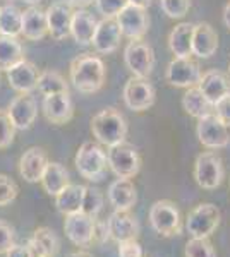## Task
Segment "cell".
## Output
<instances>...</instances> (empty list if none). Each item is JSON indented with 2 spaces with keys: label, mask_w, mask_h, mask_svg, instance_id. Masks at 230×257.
I'll use <instances>...</instances> for the list:
<instances>
[{
  "label": "cell",
  "mask_w": 230,
  "mask_h": 257,
  "mask_svg": "<svg viewBox=\"0 0 230 257\" xmlns=\"http://www.w3.org/2000/svg\"><path fill=\"white\" fill-rule=\"evenodd\" d=\"M79 175L90 182L102 180L108 167V156L103 148L96 143H85L78 149L74 158Z\"/></svg>",
  "instance_id": "obj_3"
},
{
  "label": "cell",
  "mask_w": 230,
  "mask_h": 257,
  "mask_svg": "<svg viewBox=\"0 0 230 257\" xmlns=\"http://www.w3.org/2000/svg\"><path fill=\"white\" fill-rule=\"evenodd\" d=\"M124 62L136 77H148L155 65V52L146 41L131 40L124 50Z\"/></svg>",
  "instance_id": "obj_8"
},
{
  "label": "cell",
  "mask_w": 230,
  "mask_h": 257,
  "mask_svg": "<svg viewBox=\"0 0 230 257\" xmlns=\"http://www.w3.org/2000/svg\"><path fill=\"white\" fill-rule=\"evenodd\" d=\"M26 4H29V6H38V4L41 2V0H24Z\"/></svg>",
  "instance_id": "obj_49"
},
{
  "label": "cell",
  "mask_w": 230,
  "mask_h": 257,
  "mask_svg": "<svg viewBox=\"0 0 230 257\" xmlns=\"http://www.w3.org/2000/svg\"><path fill=\"white\" fill-rule=\"evenodd\" d=\"M129 4H134V6H139V7H149V4H151V0H129Z\"/></svg>",
  "instance_id": "obj_47"
},
{
  "label": "cell",
  "mask_w": 230,
  "mask_h": 257,
  "mask_svg": "<svg viewBox=\"0 0 230 257\" xmlns=\"http://www.w3.org/2000/svg\"><path fill=\"white\" fill-rule=\"evenodd\" d=\"M122 31L117 23V18H103L96 26L95 36H93V48L98 53H114L120 45V38H122Z\"/></svg>",
  "instance_id": "obj_16"
},
{
  "label": "cell",
  "mask_w": 230,
  "mask_h": 257,
  "mask_svg": "<svg viewBox=\"0 0 230 257\" xmlns=\"http://www.w3.org/2000/svg\"><path fill=\"white\" fill-rule=\"evenodd\" d=\"M108 202L117 211H129L137 201L136 187L131 178H117L110 184L107 192Z\"/></svg>",
  "instance_id": "obj_23"
},
{
  "label": "cell",
  "mask_w": 230,
  "mask_h": 257,
  "mask_svg": "<svg viewBox=\"0 0 230 257\" xmlns=\"http://www.w3.org/2000/svg\"><path fill=\"white\" fill-rule=\"evenodd\" d=\"M122 96H124V103L129 110L132 111H146L148 108H151L153 103H155V88L151 86L146 77H136L132 76L131 79L125 82L124 91H122Z\"/></svg>",
  "instance_id": "obj_7"
},
{
  "label": "cell",
  "mask_w": 230,
  "mask_h": 257,
  "mask_svg": "<svg viewBox=\"0 0 230 257\" xmlns=\"http://www.w3.org/2000/svg\"><path fill=\"white\" fill-rule=\"evenodd\" d=\"M108 235L110 240L117 243L127 242V240H137L139 235V223L136 216H132L129 211H114L107 219Z\"/></svg>",
  "instance_id": "obj_15"
},
{
  "label": "cell",
  "mask_w": 230,
  "mask_h": 257,
  "mask_svg": "<svg viewBox=\"0 0 230 257\" xmlns=\"http://www.w3.org/2000/svg\"><path fill=\"white\" fill-rule=\"evenodd\" d=\"M98 26V21L95 16L86 9H78L72 14V24H70V35L76 40L78 45H91Z\"/></svg>",
  "instance_id": "obj_26"
},
{
  "label": "cell",
  "mask_w": 230,
  "mask_h": 257,
  "mask_svg": "<svg viewBox=\"0 0 230 257\" xmlns=\"http://www.w3.org/2000/svg\"><path fill=\"white\" fill-rule=\"evenodd\" d=\"M23 31V12L12 4L0 7V35L18 38Z\"/></svg>",
  "instance_id": "obj_32"
},
{
  "label": "cell",
  "mask_w": 230,
  "mask_h": 257,
  "mask_svg": "<svg viewBox=\"0 0 230 257\" xmlns=\"http://www.w3.org/2000/svg\"><path fill=\"white\" fill-rule=\"evenodd\" d=\"M127 122L124 115L115 108H105L91 118V132L100 144L115 148L124 144L127 138Z\"/></svg>",
  "instance_id": "obj_2"
},
{
  "label": "cell",
  "mask_w": 230,
  "mask_h": 257,
  "mask_svg": "<svg viewBox=\"0 0 230 257\" xmlns=\"http://www.w3.org/2000/svg\"><path fill=\"white\" fill-rule=\"evenodd\" d=\"M182 108L186 110V113H189L194 118H203L206 115L213 113L215 106L208 101V98L201 93V89L198 86L194 88H187V91L182 96Z\"/></svg>",
  "instance_id": "obj_30"
},
{
  "label": "cell",
  "mask_w": 230,
  "mask_h": 257,
  "mask_svg": "<svg viewBox=\"0 0 230 257\" xmlns=\"http://www.w3.org/2000/svg\"><path fill=\"white\" fill-rule=\"evenodd\" d=\"M26 245L29 247L33 255L53 257V255H57L58 248H60V240H58V237L52 228L40 226L33 231V237L28 240Z\"/></svg>",
  "instance_id": "obj_25"
},
{
  "label": "cell",
  "mask_w": 230,
  "mask_h": 257,
  "mask_svg": "<svg viewBox=\"0 0 230 257\" xmlns=\"http://www.w3.org/2000/svg\"><path fill=\"white\" fill-rule=\"evenodd\" d=\"M70 82L79 93L93 94L103 88L105 82V64L96 55H78L70 62Z\"/></svg>",
  "instance_id": "obj_1"
},
{
  "label": "cell",
  "mask_w": 230,
  "mask_h": 257,
  "mask_svg": "<svg viewBox=\"0 0 230 257\" xmlns=\"http://www.w3.org/2000/svg\"><path fill=\"white\" fill-rule=\"evenodd\" d=\"M7 113L14 123L18 131H28L29 127L35 123L36 117H38V105L36 99L29 93H21L11 101Z\"/></svg>",
  "instance_id": "obj_14"
},
{
  "label": "cell",
  "mask_w": 230,
  "mask_h": 257,
  "mask_svg": "<svg viewBox=\"0 0 230 257\" xmlns=\"http://www.w3.org/2000/svg\"><path fill=\"white\" fill-rule=\"evenodd\" d=\"M72 14L70 6L65 2H55L47 9L48 33L53 40L60 41L70 35V24H72Z\"/></svg>",
  "instance_id": "obj_19"
},
{
  "label": "cell",
  "mask_w": 230,
  "mask_h": 257,
  "mask_svg": "<svg viewBox=\"0 0 230 257\" xmlns=\"http://www.w3.org/2000/svg\"><path fill=\"white\" fill-rule=\"evenodd\" d=\"M149 225L162 237H174L181 233V211L175 202L162 199L149 208Z\"/></svg>",
  "instance_id": "obj_5"
},
{
  "label": "cell",
  "mask_w": 230,
  "mask_h": 257,
  "mask_svg": "<svg viewBox=\"0 0 230 257\" xmlns=\"http://www.w3.org/2000/svg\"><path fill=\"white\" fill-rule=\"evenodd\" d=\"M19 194V187L9 175L0 173V206H7L16 201Z\"/></svg>",
  "instance_id": "obj_37"
},
{
  "label": "cell",
  "mask_w": 230,
  "mask_h": 257,
  "mask_svg": "<svg viewBox=\"0 0 230 257\" xmlns=\"http://www.w3.org/2000/svg\"><path fill=\"white\" fill-rule=\"evenodd\" d=\"M108 167L119 178H132L141 170V156L136 149L129 146L108 148Z\"/></svg>",
  "instance_id": "obj_11"
},
{
  "label": "cell",
  "mask_w": 230,
  "mask_h": 257,
  "mask_svg": "<svg viewBox=\"0 0 230 257\" xmlns=\"http://www.w3.org/2000/svg\"><path fill=\"white\" fill-rule=\"evenodd\" d=\"M14 245V228L0 219V254H7Z\"/></svg>",
  "instance_id": "obj_40"
},
{
  "label": "cell",
  "mask_w": 230,
  "mask_h": 257,
  "mask_svg": "<svg viewBox=\"0 0 230 257\" xmlns=\"http://www.w3.org/2000/svg\"><path fill=\"white\" fill-rule=\"evenodd\" d=\"M194 178L201 189L213 190L220 187L225 178L223 161L220 156L213 151L201 153L194 163Z\"/></svg>",
  "instance_id": "obj_6"
},
{
  "label": "cell",
  "mask_w": 230,
  "mask_h": 257,
  "mask_svg": "<svg viewBox=\"0 0 230 257\" xmlns=\"http://www.w3.org/2000/svg\"><path fill=\"white\" fill-rule=\"evenodd\" d=\"M162 9L169 18L181 19L189 12L191 0H162Z\"/></svg>",
  "instance_id": "obj_38"
},
{
  "label": "cell",
  "mask_w": 230,
  "mask_h": 257,
  "mask_svg": "<svg viewBox=\"0 0 230 257\" xmlns=\"http://www.w3.org/2000/svg\"><path fill=\"white\" fill-rule=\"evenodd\" d=\"M95 225H96V218L83 213V211L69 214V216H65V221H64L65 237H67L74 245L88 247L95 242Z\"/></svg>",
  "instance_id": "obj_12"
},
{
  "label": "cell",
  "mask_w": 230,
  "mask_h": 257,
  "mask_svg": "<svg viewBox=\"0 0 230 257\" xmlns=\"http://www.w3.org/2000/svg\"><path fill=\"white\" fill-rule=\"evenodd\" d=\"M67 6L70 7H78V9H83L85 6H88V4H91L93 0H64Z\"/></svg>",
  "instance_id": "obj_45"
},
{
  "label": "cell",
  "mask_w": 230,
  "mask_h": 257,
  "mask_svg": "<svg viewBox=\"0 0 230 257\" xmlns=\"http://www.w3.org/2000/svg\"><path fill=\"white\" fill-rule=\"evenodd\" d=\"M26 40L38 41L43 40L48 35V21L47 12H43L38 6H29L26 11L23 12V31Z\"/></svg>",
  "instance_id": "obj_24"
},
{
  "label": "cell",
  "mask_w": 230,
  "mask_h": 257,
  "mask_svg": "<svg viewBox=\"0 0 230 257\" xmlns=\"http://www.w3.org/2000/svg\"><path fill=\"white\" fill-rule=\"evenodd\" d=\"M192 35H194V24L181 23L170 31L169 35V48L175 57H186L192 55Z\"/></svg>",
  "instance_id": "obj_28"
},
{
  "label": "cell",
  "mask_w": 230,
  "mask_h": 257,
  "mask_svg": "<svg viewBox=\"0 0 230 257\" xmlns=\"http://www.w3.org/2000/svg\"><path fill=\"white\" fill-rule=\"evenodd\" d=\"M110 238V235H108V225L107 221H98V218H96V225H95V240L96 242H105V240Z\"/></svg>",
  "instance_id": "obj_43"
},
{
  "label": "cell",
  "mask_w": 230,
  "mask_h": 257,
  "mask_svg": "<svg viewBox=\"0 0 230 257\" xmlns=\"http://www.w3.org/2000/svg\"><path fill=\"white\" fill-rule=\"evenodd\" d=\"M33 257H47V255H33Z\"/></svg>",
  "instance_id": "obj_50"
},
{
  "label": "cell",
  "mask_w": 230,
  "mask_h": 257,
  "mask_svg": "<svg viewBox=\"0 0 230 257\" xmlns=\"http://www.w3.org/2000/svg\"><path fill=\"white\" fill-rule=\"evenodd\" d=\"M117 23H119L122 35L127 36L129 40H143V36L149 28V19L148 14H146V9L134 6V4H127L117 14Z\"/></svg>",
  "instance_id": "obj_13"
},
{
  "label": "cell",
  "mask_w": 230,
  "mask_h": 257,
  "mask_svg": "<svg viewBox=\"0 0 230 257\" xmlns=\"http://www.w3.org/2000/svg\"><path fill=\"white\" fill-rule=\"evenodd\" d=\"M21 60H24V52L18 38L0 35V70L7 72Z\"/></svg>",
  "instance_id": "obj_31"
},
{
  "label": "cell",
  "mask_w": 230,
  "mask_h": 257,
  "mask_svg": "<svg viewBox=\"0 0 230 257\" xmlns=\"http://www.w3.org/2000/svg\"><path fill=\"white\" fill-rule=\"evenodd\" d=\"M215 115L225 123V125L230 127V94L221 98L215 105Z\"/></svg>",
  "instance_id": "obj_42"
},
{
  "label": "cell",
  "mask_w": 230,
  "mask_h": 257,
  "mask_svg": "<svg viewBox=\"0 0 230 257\" xmlns=\"http://www.w3.org/2000/svg\"><path fill=\"white\" fill-rule=\"evenodd\" d=\"M103 209V194L98 189L86 187L85 199H83V208L81 211L93 218H98L100 211Z\"/></svg>",
  "instance_id": "obj_35"
},
{
  "label": "cell",
  "mask_w": 230,
  "mask_h": 257,
  "mask_svg": "<svg viewBox=\"0 0 230 257\" xmlns=\"http://www.w3.org/2000/svg\"><path fill=\"white\" fill-rule=\"evenodd\" d=\"M220 219V209L211 202H203L187 214L186 230L191 238H210L218 228Z\"/></svg>",
  "instance_id": "obj_4"
},
{
  "label": "cell",
  "mask_w": 230,
  "mask_h": 257,
  "mask_svg": "<svg viewBox=\"0 0 230 257\" xmlns=\"http://www.w3.org/2000/svg\"><path fill=\"white\" fill-rule=\"evenodd\" d=\"M36 89H38L43 96L55 94V93H69L67 82H65V79L57 70H43V72H40Z\"/></svg>",
  "instance_id": "obj_33"
},
{
  "label": "cell",
  "mask_w": 230,
  "mask_h": 257,
  "mask_svg": "<svg viewBox=\"0 0 230 257\" xmlns=\"http://www.w3.org/2000/svg\"><path fill=\"white\" fill-rule=\"evenodd\" d=\"M201 69L191 57H174L165 72V79L175 88H194L201 81Z\"/></svg>",
  "instance_id": "obj_9"
},
{
  "label": "cell",
  "mask_w": 230,
  "mask_h": 257,
  "mask_svg": "<svg viewBox=\"0 0 230 257\" xmlns=\"http://www.w3.org/2000/svg\"><path fill=\"white\" fill-rule=\"evenodd\" d=\"M7 257H33L31 250H29L28 245H19V243H14L11 247V250L6 254Z\"/></svg>",
  "instance_id": "obj_44"
},
{
  "label": "cell",
  "mask_w": 230,
  "mask_h": 257,
  "mask_svg": "<svg viewBox=\"0 0 230 257\" xmlns=\"http://www.w3.org/2000/svg\"><path fill=\"white\" fill-rule=\"evenodd\" d=\"M67 257H93L90 252H85V250H78V252H70Z\"/></svg>",
  "instance_id": "obj_48"
},
{
  "label": "cell",
  "mask_w": 230,
  "mask_h": 257,
  "mask_svg": "<svg viewBox=\"0 0 230 257\" xmlns=\"http://www.w3.org/2000/svg\"><path fill=\"white\" fill-rule=\"evenodd\" d=\"M223 23H225V26L230 30V2L225 6V9H223Z\"/></svg>",
  "instance_id": "obj_46"
},
{
  "label": "cell",
  "mask_w": 230,
  "mask_h": 257,
  "mask_svg": "<svg viewBox=\"0 0 230 257\" xmlns=\"http://www.w3.org/2000/svg\"><path fill=\"white\" fill-rule=\"evenodd\" d=\"M196 134H198L199 143L208 149L227 148L230 143L228 127L225 125L215 113H210V115H206V117L198 120Z\"/></svg>",
  "instance_id": "obj_10"
},
{
  "label": "cell",
  "mask_w": 230,
  "mask_h": 257,
  "mask_svg": "<svg viewBox=\"0 0 230 257\" xmlns=\"http://www.w3.org/2000/svg\"><path fill=\"white\" fill-rule=\"evenodd\" d=\"M41 185H43L45 192L48 196L55 197L57 194H60L67 185L70 184V175L69 170L64 167L62 163H57V161H50L45 168V173L41 177Z\"/></svg>",
  "instance_id": "obj_27"
},
{
  "label": "cell",
  "mask_w": 230,
  "mask_h": 257,
  "mask_svg": "<svg viewBox=\"0 0 230 257\" xmlns=\"http://www.w3.org/2000/svg\"><path fill=\"white\" fill-rule=\"evenodd\" d=\"M85 190H86L85 185L69 184L60 194H57V196H55V206H57L58 213H62L64 216L79 213L81 208H83Z\"/></svg>",
  "instance_id": "obj_29"
},
{
  "label": "cell",
  "mask_w": 230,
  "mask_h": 257,
  "mask_svg": "<svg viewBox=\"0 0 230 257\" xmlns=\"http://www.w3.org/2000/svg\"><path fill=\"white\" fill-rule=\"evenodd\" d=\"M16 131L18 128L12 123L7 110H0V149H6L11 146L12 141H14Z\"/></svg>",
  "instance_id": "obj_36"
},
{
  "label": "cell",
  "mask_w": 230,
  "mask_h": 257,
  "mask_svg": "<svg viewBox=\"0 0 230 257\" xmlns=\"http://www.w3.org/2000/svg\"><path fill=\"white\" fill-rule=\"evenodd\" d=\"M218 48V35L208 23L194 24L192 35V55L199 59H210Z\"/></svg>",
  "instance_id": "obj_22"
},
{
  "label": "cell",
  "mask_w": 230,
  "mask_h": 257,
  "mask_svg": "<svg viewBox=\"0 0 230 257\" xmlns=\"http://www.w3.org/2000/svg\"><path fill=\"white\" fill-rule=\"evenodd\" d=\"M186 257H216L215 247L208 238H191L184 248Z\"/></svg>",
  "instance_id": "obj_34"
},
{
  "label": "cell",
  "mask_w": 230,
  "mask_h": 257,
  "mask_svg": "<svg viewBox=\"0 0 230 257\" xmlns=\"http://www.w3.org/2000/svg\"><path fill=\"white\" fill-rule=\"evenodd\" d=\"M95 4L103 18H117V14L127 6L129 0H95Z\"/></svg>",
  "instance_id": "obj_39"
},
{
  "label": "cell",
  "mask_w": 230,
  "mask_h": 257,
  "mask_svg": "<svg viewBox=\"0 0 230 257\" xmlns=\"http://www.w3.org/2000/svg\"><path fill=\"white\" fill-rule=\"evenodd\" d=\"M43 113L48 122L64 125L74 117V106L69 93H55L43 98Z\"/></svg>",
  "instance_id": "obj_18"
},
{
  "label": "cell",
  "mask_w": 230,
  "mask_h": 257,
  "mask_svg": "<svg viewBox=\"0 0 230 257\" xmlns=\"http://www.w3.org/2000/svg\"><path fill=\"white\" fill-rule=\"evenodd\" d=\"M50 163L45 149L41 148H29L23 153L19 160V175L29 184H38L45 173V168Z\"/></svg>",
  "instance_id": "obj_17"
},
{
  "label": "cell",
  "mask_w": 230,
  "mask_h": 257,
  "mask_svg": "<svg viewBox=\"0 0 230 257\" xmlns=\"http://www.w3.org/2000/svg\"><path fill=\"white\" fill-rule=\"evenodd\" d=\"M198 88L208 98V101L215 106L221 98L230 94V79L227 77V74H223L221 70L211 69L206 70L201 76Z\"/></svg>",
  "instance_id": "obj_21"
},
{
  "label": "cell",
  "mask_w": 230,
  "mask_h": 257,
  "mask_svg": "<svg viewBox=\"0 0 230 257\" xmlns=\"http://www.w3.org/2000/svg\"><path fill=\"white\" fill-rule=\"evenodd\" d=\"M228 72H230V64H228Z\"/></svg>",
  "instance_id": "obj_51"
},
{
  "label": "cell",
  "mask_w": 230,
  "mask_h": 257,
  "mask_svg": "<svg viewBox=\"0 0 230 257\" xmlns=\"http://www.w3.org/2000/svg\"><path fill=\"white\" fill-rule=\"evenodd\" d=\"M38 77V67L28 60H21L19 64H16L14 67L7 70V79H9L11 88L16 89L18 93H31L33 89H36Z\"/></svg>",
  "instance_id": "obj_20"
},
{
  "label": "cell",
  "mask_w": 230,
  "mask_h": 257,
  "mask_svg": "<svg viewBox=\"0 0 230 257\" xmlns=\"http://www.w3.org/2000/svg\"><path fill=\"white\" fill-rule=\"evenodd\" d=\"M119 257H144L143 247L137 240H127L119 243Z\"/></svg>",
  "instance_id": "obj_41"
}]
</instances>
